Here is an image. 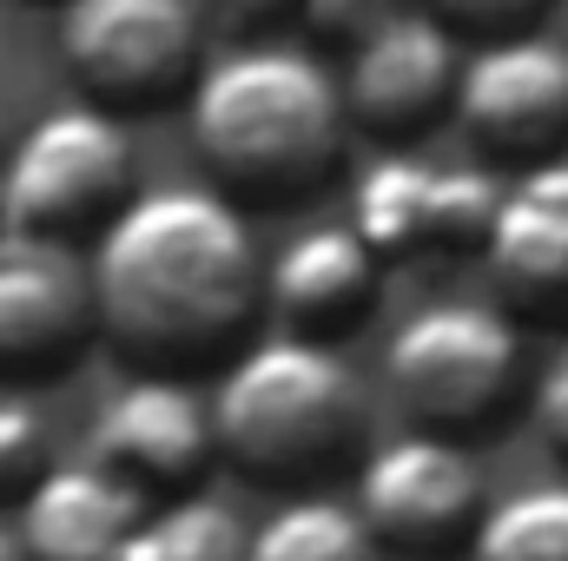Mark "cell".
Returning a JSON list of instances; mask_svg holds the SVG:
<instances>
[{"instance_id":"1","label":"cell","mask_w":568,"mask_h":561,"mask_svg":"<svg viewBox=\"0 0 568 561\" xmlns=\"http://www.w3.org/2000/svg\"><path fill=\"white\" fill-rule=\"evenodd\" d=\"M93 330L145 370L232 357L265 310V252L245 212L205 185L140 192L93 245Z\"/></svg>"},{"instance_id":"2","label":"cell","mask_w":568,"mask_h":561,"mask_svg":"<svg viewBox=\"0 0 568 561\" xmlns=\"http://www.w3.org/2000/svg\"><path fill=\"white\" fill-rule=\"evenodd\" d=\"M192 152L232 198L311 192L344 152L337 80L311 47H245L192 80ZM219 192V198H225Z\"/></svg>"},{"instance_id":"3","label":"cell","mask_w":568,"mask_h":561,"mask_svg":"<svg viewBox=\"0 0 568 561\" xmlns=\"http://www.w3.org/2000/svg\"><path fill=\"white\" fill-rule=\"evenodd\" d=\"M212 449L252 482H317L364 436V397L337 350L265 337L212 390Z\"/></svg>"},{"instance_id":"4","label":"cell","mask_w":568,"mask_h":561,"mask_svg":"<svg viewBox=\"0 0 568 561\" xmlns=\"http://www.w3.org/2000/svg\"><path fill=\"white\" fill-rule=\"evenodd\" d=\"M384 384L417 436L469 442L509 429V410L529 384V344L496 304H424L384 344Z\"/></svg>"},{"instance_id":"5","label":"cell","mask_w":568,"mask_h":561,"mask_svg":"<svg viewBox=\"0 0 568 561\" xmlns=\"http://www.w3.org/2000/svg\"><path fill=\"white\" fill-rule=\"evenodd\" d=\"M133 205V145L126 126L93 106H60L0 152V218L13 238L73 252Z\"/></svg>"},{"instance_id":"6","label":"cell","mask_w":568,"mask_h":561,"mask_svg":"<svg viewBox=\"0 0 568 561\" xmlns=\"http://www.w3.org/2000/svg\"><path fill=\"white\" fill-rule=\"evenodd\" d=\"M205 20L185 0H73L60 13V67L106 120L159 113L199 80Z\"/></svg>"},{"instance_id":"7","label":"cell","mask_w":568,"mask_h":561,"mask_svg":"<svg viewBox=\"0 0 568 561\" xmlns=\"http://www.w3.org/2000/svg\"><path fill=\"white\" fill-rule=\"evenodd\" d=\"M357 529L390 561H449L489 516L483 462L443 436H390L357 469Z\"/></svg>"},{"instance_id":"8","label":"cell","mask_w":568,"mask_h":561,"mask_svg":"<svg viewBox=\"0 0 568 561\" xmlns=\"http://www.w3.org/2000/svg\"><path fill=\"white\" fill-rule=\"evenodd\" d=\"M463 140L503 165H549L568 145V47L549 33L483 47L456 67L449 100Z\"/></svg>"},{"instance_id":"9","label":"cell","mask_w":568,"mask_h":561,"mask_svg":"<svg viewBox=\"0 0 568 561\" xmlns=\"http://www.w3.org/2000/svg\"><path fill=\"white\" fill-rule=\"evenodd\" d=\"M87 462L100 476H113L126 496L152 502H185L205 469L219 462L212 449V410L185 377H133L126 390H113L93 417L87 436Z\"/></svg>"},{"instance_id":"10","label":"cell","mask_w":568,"mask_h":561,"mask_svg":"<svg viewBox=\"0 0 568 561\" xmlns=\"http://www.w3.org/2000/svg\"><path fill=\"white\" fill-rule=\"evenodd\" d=\"M456 67H463V53L424 13L364 20V33L351 40V60H344V86H337L344 126H357L371 140H417L449 113Z\"/></svg>"},{"instance_id":"11","label":"cell","mask_w":568,"mask_h":561,"mask_svg":"<svg viewBox=\"0 0 568 561\" xmlns=\"http://www.w3.org/2000/svg\"><path fill=\"white\" fill-rule=\"evenodd\" d=\"M93 337L87 265L60 245L0 232V390L73 370Z\"/></svg>"},{"instance_id":"12","label":"cell","mask_w":568,"mask_h":561,"mask_svg":"<svg viewBox=\"0 0 568 561\" xmlns=\"http://www.w3.org/2000/svg\"><path fill=\"white\" fill-rule=\"evenodd\" d=\"M483 258L509 324L529 317L542 330H568V159L523 172L503 192Z\"/></svg>"},{"instance_id":"13","label":"cell","mask_w":568,"mask_h":561,"mask_svg":"<svg viewBox=\"0 0 568 561\" xmlns=\"http://www.w3.org/2000/svg\"><path fill=\"white\" fill-rule=\"evenodd\" d=\"M384 297V265L344 232L311 225L265 265V304L284 317V337L331 350V337H351Z\"/></svg>"},{"instance_id":"14","label":"cell","mask_w":568,"mask_h":561,"mask_svg":"<svg viewBox=\"0 0 568 561\" xmlns=\"http://www.w3.org/2000/svg\"><path fill=\"white\" fill-rule=\"evenodd\" d=\"M145 502L126 496L113 476L93 462H53L27 496H20V555L27 561H113L120 542L140 529Z\"/></svg>"},{"instance_id":"15","label":"cell","mask_w":568,"mask_h":561,"mask_svg":"<svg viewBox=\"0 0 568 561\" xmlns=\"http://www.w3.org/2000/svg\"><path fill=\"white\" fill-rule=\"evenodd\" d=\"M245 561H377V549L357 529L351 502L297 496L272 509L258 529H245Z\"/></svg>"},{"instance_id":"16","label":"cell","mask_w":568,"mask_h":561,"mask_svg":"<svg viewBox=\"0 0 568 561\" xmlns=\"http://www.w3.org/2000/svg\"><path fill=\"white\" fill-rule=\"evenodd\" d=\"M424 185H429V165L417 159H377L357 192H351V238L390 265V258H417V218H424Z\"/></svg>"},{"instance_id":"17","label":"cell","mask_w":568,"mask_h":561,"mask_svg":"<svg viewBox=\"0 0 568 561\" xmlns=\"http://www.w3.org/2000/svg\"><path fill=\"white\" fill-rule=\"evenodd\" d=\"M503 185L483 165H429L424 185V218H417V252L424 258H463L483 252L496 232Z\"/></svg>"},{"instance_id":"18","label":"cell","mask_w":568,"mask_h":561,"mask_svg":"<svg viewBox=\"0 0 568 561\" xmlns=\"http://www.w3.org/2000/svg\"><path fill=\"white\" fill-rule=\"evenodd\" d=\"M113 561H245V522L212 496H185L145 509Z\"/></svg>"},{"instance_id":"19","label":"cell","mask_w":568,"mask_h":561,"mask_svg":"<svg viewBox=\"0 0 568 561\" xmlns=\"http://www.w3.org/2000/svg\"><path fill=\"white\" fill-rule=\"evenodd\" d=\"M469 561H568V482H536L503 496L476 522Z\"/></svg>"},{"instance_id":"20","label":"cell","mask_w":568,"mask_h":561,"mask_svg":"<svg viewBox=\"0 0 568 561\" xmlns=\"http://www.w3.org/2000/svg\"><path fill=\"white\" fill-rule=\"evenodd\" d=\"M424 20L463 53V47H503V40H529L549 33V0H436Z\"/></svg>"},{"instance_id":"21","label":"cell","mask_w":568,"mask_h":561,"mask_svg":"<svg viewBox=\"0 0 568 561\" xmlns=\"http://www.w3.org/2000/svg\"><path fill=\"white\" fill-rule=\"evenodd\" d=\"M53 469V442L40 410L20 390H0V502H20Z\"/></svg>"},{"instance_id":"22","label":"cell","mask_w":568,"mask_h":561,"mask_svg":"<svg viewBox=\"0 0 568 561\" xmlns=\"http://www.w3.org/2000/svg\"><path fill=\"white\" fill-rule=\"evenodd\" d=\"M536 429H542V442L568 462V350L556 357V370L536 384Z\"/></svg>"},{"instance_id":"23","label":"cell","mask_w":568,"mask_h":561,"mask_svg":"<svg viewBox=\"0 0 568 561\" xmlns=\"http://www.w3.org/2000/svg\"><path fill=\"white\" fill-rule=\"evenodd\" d=\"M0 561H27V555H20V536H13V522H7V516H0Z\"/></svg>"}]
</instances>
